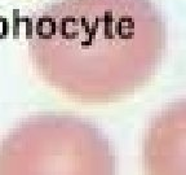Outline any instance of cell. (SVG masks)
Here are the masks:
<instances>
[{
    "instance_id": "obj_1",
    "label": "cell",
    "mask_w": 186,
    "mask_h": 175,
    "mask_svg": "<svg viewBox=\"0 0 186 175\" xmlns=\"http://www.w3.org/2000/svg\"><path fill=\"white\" fill-rule=\"evenodd\" d=\"M165 45L167 29L153 0H54L28 33L39 75L88 104L118 101L146 84Z\"/></svg>"
},
{
    "instance_id": "obj_2",
    "label": "cell",
    "mask_w": 186,
    "mask_h": 175,
    "mask_svg": "<svg viewBox=\"0 0 186 175\" xmlns=\"http://www.w3.org/2000/svg\"><path fill=\"white\" fill-rule=\"evenodd\" d=\"M111 143L91 122L65 113L25 119L0 142V174H113Z\"/></svg>"
},
{
    "instance_id": "obj_3",
    "label": "cell",
    "mask_w": 186,
    "mask_h": 175,
    "mask_svg": "<svg viewBox=\"0 0 186 175\" xmlns=\"http://www.w3.org/2000/svg\"><path fill=\"white\" fill-rule=\"evenodd\" d=\"M142 163L149 174L186 175V99L163 109L149 125Z\"/></svg>"
}]
</instances>
